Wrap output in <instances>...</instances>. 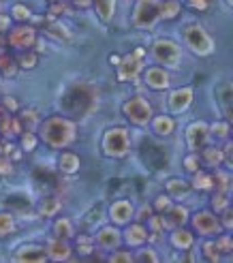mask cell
I'll list each match as a JSON object with an SVG mask.
<instances>
[{
	"mask_svg": "<svg viewBox=\"0 0 233 263\" xmlns=\"http://www.w3.org/2000/svg\"><path fill=\"white\" fill-rule=\"evenodd\" d=\"M154 130H157L159 135H171L173 133V128H176V122H173V118L169 116H159V118H154Z\"/></svg>",
	"mask_w": 233,
	"mask_h": 263,
	"instance_id": "21",
	"label": "cell"
},
{
	"mask_svg": "<svg viewBox=\"0 0 233 263\" xmlns=\"http://www.w3.org/2000/svg\"><path fill=\"white\" fill-rule=\"evenodd\" d=\"M192 103V88H180L176 92H171L169 97V109L171 111H184L188 109V105Z\"/></svg>",
	"mask_w": 233,
	"mask_h": 263,
	"instance_id": "15",
	"label": "cell"
},
{
	"mask_svg": "<svg viewBox=\"0 0 233 263\" xmlns=\"http://www.w3.org/2000/svg\"><path fill=\"white\" fill-rule=\"evenodd\" d=\"M11 28V17L9 15H0V32H7Z\"/></svg>",
	"mask_w": 233,
	"mask_h": 263,
	"instance_id": "50",
	"label": "cell"
},
{
	"mask_svg": "<svg viewBox=\"0 0 233 263\" xmlns=\"http://www.w3.org/2000/svg\"><path fill=\"white\" fill-rule=\"evenodd\" d=\"M192 225H195V229L201 233V235H214L221 231V222H218V218L212 214V212H199L192 216Z\"/></svg>",
	"mask_w": 233,
	"mask_h": 263,
	"instance_id": "10",
	"label": "cell"
},
{
	"mask_svg": "<svg viewBox=\"0 0 233 263\" xmlns=\"http://www.w3.org/2000/svg\"><path fill=\"white\" fill-rule=\"evenodd\" d=\"M210 139V126L205 122H192L186 130V141L192 150H199L205 148V143Z\"/></svg>",
	"mask_w": 233,
	"mask_h": 263,
	"instance_id": "9",
	"label": "cell"
},
{
	"mask_svg": "<svg viewBox=\"0 0 233 263\" xmlns=\"http://www.w3.org/2000/svg\"><path fill=\"white\" fill-rule=\"evenodd\" d=\"M36 41V32L34 28H26V26H22V28H15L11 32L9 36V45L11 47H17V49H30V45H34Z\"/></svg>",
	"mask_w": 233,
	"mask_h": 263,
	"instance_id": "11",
	"label": "cell"
},
{
	"mask_svg": "<svg viewBox=\"0 0 233 263\" xmlns=\"http://www.w3.org/2000/svg\"><path fill=\"white\" fill-rule=\"evenodd\" d=\"M148 240V231L141 227V225H133L131 229L126 231V242L128 246H139V244H144Z\"/></svg>",
	"mask_w": 233,
	"mask_h": 263,
	"instance_id": "20",
	"label": "cell"
},
{
	"mask_svg": "<svg viewBox=\"0 0 233 263\" xmlns=\"http://www.w3.org/2000/svg\"><path fill=\"white\" fill-rule=\"evenodd\" d=\"M192 186H195L197 191H210V189H214V186H212V176L203 174V172H195V180H192Z\"/></svg>",
	"mask_w": 233,
	"mask_h": 263,
	"instance_id": "32",
	"label": "cell"
},
{
	"mask_svg": "<svg viewBox=\"0 0 233 263\" xmlns=\"http://www.w3.org/2000/svg\"><path fill=\"white\" fill-rule=\"evenodd\" d=\"M5 109H9V111H15L17 109V101L15 99H11V97H5Z\"/></svg>",
	"mask_w": 233,
	"mask_h": 263,
	"instance_id": "51",
	"label": "cell"
},
{
	"mask_svg": "<svg viewBox=\"0 0 233 263\" xmlns=\"http://www.w3.org/2000/svg\"><path fill=\"white\" fill-rule=\"evenodd\" d=\"M159 20H161V3H157V0H139L135 7V17H133L137 28L141 30L152 28Z\"/></svg>",
	"mask_w": 233,
	"mask_h": 263,
	"instance_id": "5",
	"label": "cell"
},
{
	"mask_svg": "<svg viewBox=\"0 0 233 263\" xmlns=\"http://www.w3.org/2000/svg\"><path fill=\"white\" fill-rule=\"evenodd\" d=\"M13 172V163L7 156H0V176H9Z\"/></svg>",
	"mask_w": 233,
	"mask_h": 263,
	"instance_id": "45",
	"label": "cell"
},
{
	"mask_svg": "<svg viewBox=\"0 0 233 263\" xmlns=\"http://www.w3.org/2000/svg\"><path fill=\"white\" fill-rule=\"evenodd\" d=\"M56 3H58V0H56Z\"/></svg>",
	"mask_w": 233,
	"mask_h": 263,
	"instance_id": "57",
	"label": "cell"
},
{
	"mask_svg": "<svg viewBox=\"0 0 233 263\" xmlns=\"http://www.w3.org/2000/svg\"><path fill=\"white\" fill-rule=\"evenodd\" d=\"M128 130L126 128H109L105 135H103V152L113 159H120L128 152Z\"/></svg>",
	"mask_w": 233,
	"mask_h": 263,
	"instance_id": "3",
	"label": "cell"
},
{
	"mask_svg": "<svg viewBox=\"0 0 233 263\" xmlns=\"http://www.w3.org/2000/svg\"><path fill=\"white\" fill-rule=\"evenodd\" d=\"M169 212H171V222H173V225H184V222L188 220V210L182 208V205L169 208Z\"/></svg>",
	"mask_w": 233,
	"mask_h": 263,
	"instance_id": "33",
	"label": "cell"
},
{
	"mask_svg": "<svg viewBox=\"0 0 233 263\" xmlns=\"http://www.w3.org/2000/svg\"><path fill=\"white\" fill-rule=\"evenodd\" d=\"M210 133L216 135V137H221V139H225V137H229V124L227 122H216V124L210 126Z\"/></svg>",
	"mask_w": 233,
	"mask_h": 263,
	"instance_id": "37",
	"label": "cell"
},
{
	"mask_svg": "<svg viewBox=\"0 0 233 263\" xmlns=\"http://www.w3.org/2000/svg\"><path fill=\"white\" fill-rule=\"evenodd\" d=\"M122 111H124V116L128 118V120L139 124V126H144V124H148L152 120V105L146 99H141V97H135L131 101H126Z\"/></svg>",
	"mask_w": 233,
	"mask_h": 263,
	"instance_id": "7",
	"label": "cell"
},
{
	"mask_svg": "<svg viewBox=\"0 0 233 263\" xmlns=\"http://www.w3.org/2000/svg\"><path fill=\"white\" fill-rule=\"evenodd\" d=\"M167 191H169L171 197H176V199H182V197L188 195V184L184 180H169V184H167Z\"/></svg>",
	"mask_w": 233,
	"mask_h": 263,
	"instance_id": "24",
	"label": "cell"
},
{
	"mask_svg": "<svg viewBox=\"0 0 233 263\" xmlns=\"http://www.w3.org/2000/svg\"><path fill=\"white\" fill-rule=\"evenodd\" d=\"M92 105H94V92L86 84L73 86L67 95L60 99V107L71 116H84L86 111L92 109Z\"/></svg>",
	"mask_w": 233,
	"mask_h": 263,
	"instance_id": "2",
	"label": "cell"
},
{
	"mask_svg": "<svg viewBox=\"0 0 233 263\" xmlns=\"http://www.w3.org/2000/svg\"><path fill=\"white\" fill-rule=\"evenodd\" d=\"M216 246H218V251H223V253H231V251H233V244H231L229 235H223V238H218Z\"/></svg>",
	"mask_w": 233,
	"mask_h": 263,
	"instance_id": "44",
	"label": "cell"
},
{
	"mask_svg": "<svg viewBox=\"0 0 233 263\" xmlns=\"http://www.w3.org/2000/svg\"><path fill=\"white\" fill-rule=\"evenodd\" d=\"M133 214H135L133 203H131V201H126V199L115 201V203L109 208V216H111L113 222H118V225H124V222H128Z\"/></svg>",
	"mask_w": 233,
	"mask_h": 263,
	"instance_id": "12",
	"label": "cell"
},
{
	"mask_svg": "<svg viewBox=\"0 0 233 263\" xmlns=\"http://www.w3.org/2000/svg\"><path fill=\"white\" fill-rule=\"evenodd\" d=\"M0 71H3L5 77H13L17 73V62L13 60L7 51H3V49H0Z\"/></svg>",
	"mask_w": 233,
	"mask_h": 263,
	"instance_id": "23",
	"label": "cell"
},
{
	"mask_svg": "<svg viewBox=\"0 0 233 263\" xmlns=\"http://www.w3.org/2000/svg\"><path fill=\"white\" fill-rule=\"evenodd\" d=\"M154 208H157L159 212H169L171 199H169V197H165V195H161V197H157V203H154Z\"/></svg>",
	"mask_w": 233,
	"mask_h": 263,
	"instance_id": "43",
	"label": "cell"
},
{
	"mask_svg": "<svg viewBox=\"0 0 233 263\" xmlns=\"http://www.w3.org/2000/svg\"><path fill=\"white\" fill-rule=\"evenodd\" d=\"M20 122H24L26 126H28V130H34L36 126H38V116H36V111H24L22 114V118H20Z\"/></svg>",
	"mask_w": 233,
	"mask_h": 263,
	"instance_id": "35",
	"label": "cell"
},
{
	"mask_svg": "<svg viewBox=\"0 0 233 263\" xmlns=\"http://www.w3.org/2000/svg\"><path fill=\"white\" fill-rule=\"evenodd\" d=\"M3 47H5V39H3V36H0V49H3Z\"/></svg>",
	"mask_w": 233,
	"mask_h": 263,
	"instance_id": "56",
	"label": "cell"
},
{
	"mask_svg": "<svg viewBox=\"0 0 233 263\" xmlns=\"http://www.w3.org/2000/svg\"><path fill=\"white\" fill-rule=\"evenodd\" d=\"M111 261H113V263H124V261H133V255H131V253H113V255H111Z\"/></svg>",
	"mask_w": 233,
	"mask_h": 263,
	"instance_id": "48",
	"label": "cell"
},
{
	"mask_svg": "<svg viewBox=\"0 0 233 263\" xmlns=\"http://www.w3.org/2000/svg\"><path fill=\"white\" fill-rule=\"evenodd\" d=\"M15 259H17V261H34V263H38V261H45V259H47V251H45L43 246L28 244V246H22V248H20L17 255H15Z\"/></svg>",
	"mask_w": 233,
	"mask_h": 263,
	"instance_id": "16",
	"label": "cell"
},
{
	"mask_svg": "<svg viewBox=\"0 0 233 263\" xmlns=\"http://www.w3.org/2000/svg\"><path fill=\"white\" fill-rule=\"evenodd\" d=\"M13 229H15V218H13V214H9V212H3L0 214V238L9 235Z\"/></svg>",
	"mask_w": 233,
	"mask_h": 263,
	"instance_id": "30",
	"label": "cell"
},
{
	"mask_svg": "<svg viewBox=\"0 0 233 263\" xmlns=\"http://www.w3.org/2000/svg\"><path fill=\"white\" fill-rule=\"evenodd\" d=\"M203 255H205V259H208V261H218V259H221V253H218L216 242H205L203 244Z\"/></svg>",
	"mask_w": 233,
	"mask_h": 263,
	"instance_id": "36",
	"label": "cell"
},
{
	"mask_svg": "<svg viewBox=\"0 0 233 263\" xmlns=\"http://www.w3.org/2000/svg\"><path fill=\"white\" fill-rule=\"evenodd\" d=\"M36 54L34 51H24V54L17 58V67H22V69H34L36 67Z\"/></svg>",
	"mask_w": 233,
	"mask_h": 263,
	"instance_id": "34",
	"label": "cell"
},
{
	"mask_svg": "<svg viewBox=\"0 0 233 263\" xmlns=\"http://www.w3.org/2000/svg\"><path fill=\"white\" fill-rule=\"evenodd\" d=\"M58 165H60V172L62 174H75V172H80V159H77V154H73V152H62Z\"/></svg>",
	"mask_w": 233,
	"mask_h": 263,
	"instance_id": "18",
	"label": "cell"
},
{
	"mask_svg": "<svg viewBox=\"0 0 233 263\" xmlns=\"http://www.w3.org/2000/svg\"><path fill=\"white\" fill-rule=\"evenodd\" d=\"M144 80H146V84H148L150 88H154V90H167V88H169V84H171L169 73H167L165 69H157V67L148 69L146 75H144Z\"/></svg>",
	"mask_w": 233,
	"mask_h": 263,
	"instance_id": "13",
	"label": "cell"
},
{
	"mask_svg": "<svg viewBox=\"0 0 233 263\" xmlns=\"http://www.w3.org/2000/svg\"><path fill=\"white\" fill-rule=\"evenodd\" d=\"M212 205H214V210H216V212H223V210H227L229 201H227V197H225V193H218V195L214 197V201H212Z\"/></svg>",
	"mask_w": 233,
	"mask_h": 263,
	"instance_id": "42",
	"label": "cell"
},
{
	"mask_svg": "<svg viewBox=\"0 0 233 263\" xmlns=\"http://www.w3.org/2000/svg\"><path fill=\"white\" fill-rule=\"evenodd\" d=\"M137 261H150V263H157L159 261V257L157 255H154V251H150V248H148V251H139V255H137Z\"/></svg>",
	"mask_w": 233,
	"mask_h": 263,
	"instance_id": "46",
	"label": "cell"
},
{
	"mask_svg": "<svg viewBox=\"0 0 233 263\" xmlns=\"http://www.w3.org/2000/svg\"><path fill=\"white\" fill-rule=\"evenodd\" d=\"M54 231H56V235H58L60 240H69V238H73V225H71V220H67V218L56 220Z\"/></svg>",
	"mask_w": 233,
	"mask_h": 263,
	"instance_id": "27",
	"label": "cell"
},
{
	"mask_svg": "<svg viewBox=\"0 0 233 263\" xmlns=\"http://www.w3.org/2000/svg\"><path fill=\"white\" fill-rule=\"evenodd\" d=\"M69 9H67V5H62V3H58V5H54L51 7V15H64Z\"/></svg>",
	"mask_w": 233,
	"mask_h": 263,
	"instance_id": "49",
	"label": "cell"
},
{
	"mask_svg": "<svg viewBox=\"0 0 233 263\" xmlns=\"http://www.w3.org/2000/svg\"><path fill=\"white\" fill-rule=\"evenodd\" d=\"M144 56H146L144 47H137L133 54L120 58V62H118V80L120 82L137 80V75L141 73V69H144Z\"/></svg>",
	"mask_w": 233,
	"mask_h": 263,
	"instance_id": "6",
	"label": "cell"
},
{
	"mask_svg": "<svg viewBox=\"0 0 233 263\" xmlns=\"http://www.w3.org/2000/svg\"><path fill=\"white\" fill-rule=\"evenodd\" d=\"M152 54L159 62L167 64V67H180V60H182V49H180L173 41H165V39L154 43Z\"/></svg>",
	"mask_w": 233,
	"mask_h": 263,
	"instance_id": "8",
	"label": "cell"
},
{
	"mask_svg": "<svg viewBox=\"0 0 233 263\" xmlns=\"http://www.w3.org/2000/svg\"><path fill=\"white\" fill-rule=\"evenodd\" d=\"M58 210H60V201L56 197H47L41 203V216H54V214H58Z\"/></svg>",
	"mask_w": 233,
	"mask_h": 263,
	"instance_id": "31",
	"label": "cell"
},
{
	"mask_svg": "<svg viewBox=\"0 0 233 263\" xmlns=\"http://www.w3.org/2000/svg\"><path fill=\"white\" fill-rule=\"evenodd\" d=\"M38 133L49 148H67L75 139V124L67 118H47L38 124Z\"/></svg>",
	"mask_w": 233,
	"mask_h": 263,
	"instance_id": "1",
	"label": "cell"
},
{
	"mask_svg": "<svg viewBox=\"0 0 233 263\" xmlns=\"http://www.w3.org/2000/svg\"><path fill=\"white\" fill-rule=\"evenodd\" d=\"M203 159H205L208 165L218 167V165H223V161H225V152L221 148H205L203 150Z\"/></svg>",
	"mask_w": 233,
	"mask_h": 263,
	"instance_id": "25",
	"label": "cell"
},
{
	"mask_svg": "<svg viewBox=\"0 0 233 263\" xmlns=\"http://www.w3.org/2000/svg\"><path fill=\"white\" fill-rule=\"evenodd\" d=\"M231 225H233V220H231V214L227 212V214H225V227H227V229H231Z\"/></svg>",
	"mask_w": 233,
	"mask_h": 263,
	"instance_id": "54",
	"label": "cell"
},
{
	"mask_svg": "<svg viewBox=\"0 0 233 263\" xmlns=\"http://www.w3.org/2000/svg\"><path fill=\"white\" fill-rule=\"evenodd\" d=\"M73 3H75L77 7H88L90 3H92V0H73Z\"/></svg>",
	"mask_w": 233,
	"mask_h": 263,
	"instance_id": "53",
	"label": "cell"
},
{
	"mask_svg": "<svg viewBox=\"0 0 233 263\" xmlns=\"http://www.w3.org/2000/svg\"><path fill=\"white\" fill-rule=\"evenodd\" d=\"M47 32L51 34V36H56L58 41H71V32L64 28L62 24H56V22H49L47 24Z\"/></svg>",
	"mask_w": 233,
	"mask_h": 263,
	"instance_id": "28",
	"label": "cell"
},
{
	"mask_svg": "<svg viewBox=\"0 0 233 263\" xmlns=\"http://www.w3.org/2000/svg\"><path fill=\"white\" fill-rule=\"evenodd\" d=\"M184 167L188 169L190 174L199 172V156H197V154H190V156H186V159H184Z\"/></svg>",
	"mask_w": 233,
	"mask_h": 263,
	"instance_id": "41",
	"label": "cell"
},
{
	"mask_svg": "<svg viewBox=\"0 0 233 263\" xmlns=\"http://www.w3.org/2000/svg\"><path fill=\"white\" fill-rule=\"evenodd\" d=\"M77 246H80V253H82V255H90V253L94 251L92 238H86V235H82V238L77 240Z\"/></svg>",
	"mask_w": 233,
	"mask_h": 263,
	"instance_id": "40",
	"label": "cell"
},
{
	"mask_svg": "<svg viewBox=\"0 0 233 263\" xmlns=\"http://www.w3.org/2000/svg\"><path fill=\"white\" fill-rule=\"evenodd\" d=\"M188 5L197 11H208L210 9V0H188Z\"/></svg>",
	"mask_w": 233,
	"mask_h": 263,
	"instance_id": "47",
	"label": "cell"
},
{
	"mask_svg": "<svg viewBox=\"0 0 233 263\" xmlns=\"http://www.w3.org/2000/svg\"><path fill=\"white\" fill-rule=\"evenodd\" d=\"M122 242V235L118 229H113V227H105V229H101L99 235H96V244L101 248H105V251H115V248L120 246Z\"/></svg>",
	"mask_w": 233,
	"mask_h": 263,
	"instance_id": "14",
	"label": "cell"
},
{
	"mask_svg": "<svg viewBox=\"0 0 233 263\" xmlns=\"http://www.w3.org/2000/svg\"><path fill=\"white\" fill-rule=\"evenodd\" d=\"M180 11H182V7H180L178 0H165V3H161V17H165V20L178 17Z\"/></svg>",
	"mask_w": 233,
	"mask_h": 263,
	"instance_id": "26",
	"label": "cell"
},
{
	"mask_svg": "<svg viewBox=\"0 0 233 263\" xmlns=\"http://www.w3.org/2000/svg\"><path fill=\"white\" fill-rule=\"evenodd\" d=\"M212 186H216V191L218 193H229V189H231V178H229V174H223V172H218L214 178H212Z\"/></svg>",
	"mask_w": 233,
	"mask_h": 263,
	"instance_id": "29",
	"label": "cell"
},
{
	"mask_svg": "<svg viewBox=\"0 0 233 263\" xmlns=\"http://www.w3.org/2000/svg\"><path fill=\"white\" fill-rule=\"evenodd\" d=\"M184 41L190 47V51H195V54H199V56H210L214 51V43H212L210 34L197 24L188 26V28L184 30Z\"/></svg>",
	"mask_w": 233,
	"mask_h": 263,
	"instance_id": "4",
	"label": "cell"
},
{
	"mask_svg": "<svg viewBox=\"0 0 233 263\" xmlns=\"http://www.w3.org/2000/svg\"><path fill=\"white\" fill-rule=\"evenodd\" d=\"M139 218H141V220H144V218H150V208H141Z\"/></svg>",
	"mask_w": 233,
	"mask_h": 263,
	"instance_id": "52",
	"label": "cell"
},
{
	"mask_svg": "<svg viewBox=\"0 0 233 263\" xmlns=\"http://www.w3.org/2000/svg\"><path fill=\"white\" fill-rule=\"evenodd\" d=\"M11 15L15 17V20H20V22H26V20H30V9L24 7V5H15V7H13Z\"/></svg>",
	"mask_w": 233,
	"mask_h": 263,
	"instance_id": "39",
	"label": "cell"
},
{
	"mask_svg": "<svg viewBox=\"0 0 233 263\" xmlns=\"http://www.w3.org/2000/svg\"><path fill=\"white\" fill-rule=\"evenodd\" d=\"M171 244L180 248V251H188L192 246V233H188L186 229H176L171 233Z\"/></svg>",
	"mask_w": 233,
	"mask_h": 263,
	"instance_id": "19",
	"label": "cell"
},
{
	"mask_svg": "<svg viewBox=\"0 0 233 263\" xmlns=\"http://www.w3.org/2000/svg\"><path fill=\"white\" fill-rule=\"evenodd\" d=\"M109 60H111V64H115V67H118V62H120V56H111Z\"/></svg>",
	"mask_w": 233,
	"mask_h": 263,
	"instance_id": "55",
	"label": "cell"
},
{
	"mask_svg": "<svg viewBox=\"0 0 233 263\" xmlns=\"http://www.w3.org/2000/svg\"><path fill=\"white\" fill-rule=\"evenodd\" d=\"M96 5V13L101 15L103 22H109L115 13V0H94Z\"/></svg>",
	"mask_w": 233,
	"mask_h": 263,
	"instance_id": "22",
	"label": "cell"
},
{
	"mask_svg": "<svg viewBox=\"0 0 233 263\" xmlns=\"http://www.w3.org/2000/svg\"><path fill=\"white\" fill-rule=\"evenodd\" d=\"M22 146H24V150H28V152H32L36 148V135L32 133V130H28V133L22 135Z\"/></svg>",
	"mask_w": 233,
	"mask_h": 263,
	"instance_id": "38",
	"label": "cell"
},
{
	"mask_svg": "<svg viewBox=\"0 0 233 263\" xmlns=\"http://www.w3.org/2000/svg\"><path fill=\"white\" fill-rule=\"evenodd\" d=\"M47 257L54 259V261H67L71 257V248L67 242H62L60 238L58 240H51L49 246H47Z\"/></svg>",
	"mask_w": 233,
	"mask_h": 263,
	"instance_id": "17",
	"label": "cell"
}]
</instances>
